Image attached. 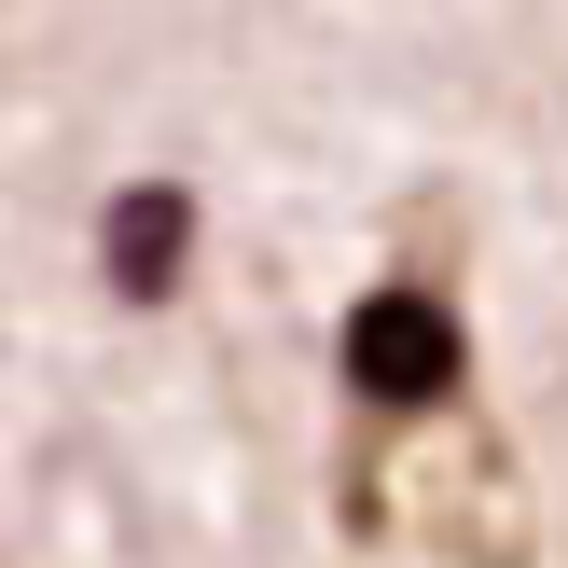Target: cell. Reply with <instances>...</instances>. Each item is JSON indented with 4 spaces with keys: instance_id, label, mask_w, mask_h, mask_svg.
I'll return each instance as SVG.
<instances>
[{
    "instance_id": "obj_1",
    "label": "cell",
    "mask_w": 568,
    "mask_h": 568,
    "mask_svg": "<svg viewBox=\"0 0 568 568\" xmlns=\"http://www.w3.org/2000/svg\"><path fill=\"white\" fill-rule=\"evenodd\" d=\"M333 375H347L361 416H444L471 388V320L430 292V277H375L333 333Z\"/></svg>"
},
{
    "instance_id": "obj_2",
    "label": "cell",
    "mask_w": 568,
    "mask_h": 568,
    "mask_svg": "<svg viewBox=\"0 0 568 568\" xmlns=\"http://www.w3.org/2000/svg\"><path fill=\"white\" fill-rule=\"evenodd\" d=\"M181 277H194V181H125L98 209V292L111 305H181Z\"/></svg>"
}]
</instances>
